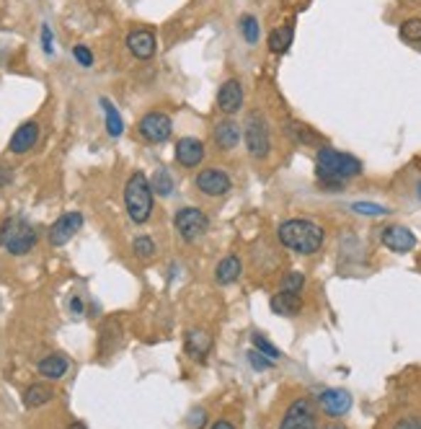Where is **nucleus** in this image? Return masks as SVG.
I'll return each instance as SVG.
<instances>
[{
	"label": "nucleus",
	"mask_w": 421,
	"mask_h": 429,
	"mask_svg": "<svg viewBox=\"0 0 421 429\" xmlns=\"http://www.w3.org/2000/svg\"><path fill=\"white\" fill-rule=\"evenodd\" d=\"M253 349H258L261 354H266V357H271V359H277L279 354H282V352H279L266 337H261V334H253Z\"/></svg>",
	"instance_id": "72a5a7b5"
},
{
	"label": "nucleus",
	"mask_w": 421,
	"mask_h": 429,
	"mask_svg": "<svg viewBox=\"0 0 421 429\" xmlns=\"http://www.w3.org/2000/svg\"><path fill=\"white\" fill-rule=\"evenodd\" d=\"M101 107H104V114H106V132L111 137H121L124 122H121V116H119V109H116L109 99H101Z\"/></svg>",
	"instance_id": "a878e982"
},
{
	"label": "nucleus",
	"mask_w": 421,
	"mask_h": 429,
	"mask_svg": "<svg viewBox=\"0 0 421 429\" xmlns=\"http://www.w3.org/2000/svg\"><path fill=\"white\" fill-rule=\"evenodd\" d=\"M279 429H318V416L310 398H295L285 411Z\"/></svg>",
	"instance_id": "6e6552de"
},
{
	"label": "nucleus",
	"mask_w": 421,
	"mask_h": 429,
	"mask_svg": "<svg viewBox=\"0 0 421 429\" xmlns=\"http://www.w3.org/2000/svg\"><path fill=\"white\" fill-rule=\"evenodd\" d=\"M13 181V168L11 165H0V186H8Z\"/></svg>",
	"instance_id": "4c0bfd02"
},
{
	"label": "nucleus",
	"mask_w": 421,
	"mask_h": 429,
	"mask_svg": "<svg viewBox=\"0 0 421 429\" xmlns=\"http://www.w3.org/2000/svg\"><path fill=\"white\" fill-rule=\"evenodd\" d=\"M243 83L238 78H228L225 83H220V91H217V107L225 116L238 114L243 109Z\"/></svg>",
	"instance_id": "9b49d317"
},
{
	"label": "nucleus",
	"mask_w": 421,
	"mask_h": 429,
	"mask_svg": "<svg viewBox=\"0 0 421 429\" xmlns=\"http://www.w3.org/2000/svg\"><path fill=\"white\" fill-rule=\"evenodd\" d=\"M207 158V148L197 137H179L176 143V163L184 168H197Z\"/></svg>",
	"instance_id": "4468645a"
},
{
	"label": "nucleus",
	"mask_w": 421,
	"mask_h": 429,
	"mask_svg": "<svg viewBox=\"0 0 421 429\" xmlns=\"http://www.w3.org/2000/svg\"><path fill=\"white\" fill-rule=\"evenodd\" d=\"M282 132H285L287 140H292L295 145H305V148H310V145H321V135L315 132L310 124L305 122H297V119H287L285 127H282Z\"/></svg>",
	"instance_id": "a211bd4d"
},
{
	"label": "nucleus",
	"mask_w": 421,
	"mask_h": 429,
	"mask_svg": "<svg viewBox=\"0 0 421 429\" xmlns=\"http://www.w3.org/2000/svg\"><path fill=\"white\" fill-rule=\"evenodd\" d=\"M321 429H346V427H344V424H326V427H321Z\"/></svg>",
	"instance_id": "a19ab883"
},
{
	"label": "nucleus",
	"mask_w": 421,
	"mask_h": 429,
	"mask_svg": "<svg viewBox=\"0 0 421 429\" xmlns=\"http://www.w3.org/2000/svg\"><path fill=\"white\" fill-rule=\"evenodd\" d=\"M398 34H400V39L408 44L421 42V18H406V21L400 23Z\"/></svg>",
	"instance_id": "c85d7f7f"
},
{
	"label": "nucleus",
	"mask_w": 421,
	"mask_h": 429,
	"mask_svg": "<svg viewBox=\"0 0 421 429\" xmlns=\"http://www.w3.org/2000/svg\"><path fill=\"white\" fill-rule=\"evenodd\" d=\"M184 349H186V354H189L192 359L202 362V359L209 354V349H212V339H209L207 331L189 329V331H186V337H184Z\"/></svg>",
	"instance_id": "6ab92c4d"
},
{
	"label": "nucleus",
	"mask_w": 421,
	"mask_h": 429,
	"mask_svg": "<svg viewBox=\"0 0 421 429\" xmlns=\"http://www.w3.org/2000/svg\"><path fill=\"white\" fill-rule=\"evenodd\" d=\"M269 305H271V310H274L277 315L295 318V315L302 310V298L297 293H282V290H279L277 295H271Z\"/></svg>",
	"instance_id": "aec40b11"
},
{
	"label": "nucleus",
	"mask_w": 421,
	"mask_h": 429,
	"mask_svg": "<svg viewBox=\"0 0 421 429\" xmlns=\"http://www.w3.org/2000/svg\"><path fill=\"white\" fill-rule=\"evenodd\" d=\"M137 132H140V137H143L145 143H151V145L165 143V140H171V132H173L171 116L163 114V112H148V114L140 119V124H137Z\"/></svg>",
	"instance_id": "0eeeda50"
},
{
	"label": "nucleus",
	"mask_w": 421,
	"mask_h": 429,
	"mask_svg": "<svg viewBox=\"0 0 421 429\" xmlns=\"http://www.w3.org/2000/svg\"><path fill=\"white\" fill-rule=\"evenodd\" d=\"M302 287H305V274L302 272H290V274H285L282 277V293H297L300 295L302 293Z\"/></svg>",
	"instance_id": "7c9ffc66"
},
{
	"label": "nucleus",
	"mask_w": 421,
	"mask_h": 429,
	"mask_svg": "<svg viewBox=\"0 0 421 429\" xmlns=\"http://www.w3.org/2000/svg\"><path fill=\"white\" fill-rule=\"evenodd\" d=\"M39 236L23 217H8L0 225V246L11 254V256H23L36 246Z\"/></svg>",
	"instance_id": "20e7f679"
},
{
	"label": "nucleus",
	"mask_w": 421,
	"mask_h": 429,
	"mask_svg": "<svg viewBox=\"0 0 421 429\" xmlns=\"http://www.w3.org/2000/svg\"><path fill=\"white\" fill-rule=\"evenodd\" d=\"M243 143H246V151L251 153V158H269L271 153V132L269 124H266L264 114L258 112H251L246 116V124H243Z\"/></svg>",
	"instance_id": "39448f33"
},
{
	"label": "nucleus",
	"mask_w": 421,
	"mask_h": 429,
	"mask_svg": "<svg viewBox=\"0 0 421 429\" xmlns=\"http://www.w3.org/2000/svg\"><path fill=\"white\" fill-rule=\"evenodd\" d=\"M238 26H241V34L243 39L248 44H256L258 42V21H256V16H241V21H238Z\"/></svg>",
	"instance_id": "c756f323"
},
{
	"label": "nucleus",
	"mask_w": 421,
	"mask_h": 429,
	"mask_svg": "<svg viewBox=\"0 0 421 429\" xmlns=\"http://www.w3.org/2000/svg\"><path fill=\"white\" fill-rule=\"evenodd\" d=\"M67 429H86V424H83V422H72Z\"/></svg>",
	"instance_id": "79ce46f5"
},
{
	"label": "nucleus",
	"mask_w": 421,
	"mask_h": 429,
	"mask_svg": "<svg viewBox=\"0 0 421 429\" xmlns=\"http://www.w3.org/2000/svg\"><path fill=\"white\" fill-rule=\"evenodd\" d=\"M318 406L326 416H344L349 414L351 408V393L349 391H344V388H329V391H323L318 396Z\"/></svg>",
	"instance_id": "ddd939ff"
},
{
	"label": "nucleus",
	"mask_w": 421,
	"mask_h": 429,
	"mask_svg": "<svg viewBox=\"0 0 421 429\" xmlns=\"http://www.w3.org/2000/svg\"><path fill=\"white\" fill-rule=\"evenodd\" d=\"M419 197H421V184H419Z\"/></svg>",
	"instance_id": "c03bdc74"
},
{
	"label": "nucleus",
	"mask_w": 421,
	"mask_h": 429,
	"mask_svg": "<svg viewBox=\"0 0 421 429\" xmlns=\"http://www.w3.org/2000/svg\"><path fill=\"white\" fill-rule=\"evenodd\" d=\"M153 186L143 171H135L124 184V207H127L129 220L143 225L153 214Z\"/></svg>",
	"instance_id": "7ed1b4c3"
},
{
	"label": "nucleus",
	"mask_w": 421,
	"mask_h": 429,
	"mask_svg": "<svg viewBox=\"0 0 421 429\" xmlns=\"http://www.w3.org/2000/svg\"><path fill=\"white\" fill-rule=\"evenodd\" d=\"M241 135L243 129L238 122H233V119H222V122L214 124V132H212V140H214V148L217 151H236L238 143H241Z\"/></svg>",
	"instance_id": "dca6fc26"
},
{
	"label": "nucleus",
	"mask_w": 421,
	"mask_h": 429,
	"mask_svg": "<svg viewBox=\"0 0 421 429\" xmlns=\"http://www.w3.org/2000/svg\"><path fill=\"white\" fill-rule=\"evenodd\" d=\"M67 367H70V362H67V357L65 354H60V352H55V354H47V357L39 359V365H36V370H39V375L47 380H60L67 372Z\"/></svg>",
	"instance_id": "4be33fe9"
},
{
	"label": "nucleus",
	"mask_w": 421,
	"mask_h": 429,
	"mask_svg": "<svg viewBox=\"0 0 421 429\" xmlns=\"http://www.w3.org/2000/svg\"><path fill=\"white\" fill-rule=\"evenodd\" d=\"M153 192L158 194V197H171L173 194V179L171 173L165 171V168H158L155 176H153Z\"/></svg>",
	"instance_id": "bb28decb"
},
{
	"label": "nucleus",
	"mask_w": 421,
	"mask_h": 429,
	"mask_svg": "<svg viewBox=\"0 0 421 429\" xmlns=\"http://www.w3.org/2000/svg\"><path fill=\"white\" fill-rule=\"evenodd\" d=\"M197 189H199L204 197H225V194L233 189V179L225 168H217V165H209V168H202L194 179Z\"/></svg>",
	"instance_id": "1a4fd4ad"
},
{
	"label": "nucleus",
	"mask_w": 421,
	"mask_h": 429,
	"mask_svg": "<svg viewBox=\"0 0 421 429\" xmlns=\"http://www.w3.org/2000/svg\"><path fill=\"white\" fill-rule=\"evenodd\" d=\"M362 173V163L359 158L349 156V153L334 151L321 145L318 156H315V176L323 189H344L346 181L357 179Z\"/></svg>",
	"instance_id": "f257e3e1"
},
{
	"label": "nucleus",
	"mask_w": 421,
	"mask_h": 429,
	"mask_svg": "<svg viewBox=\"0 0 421 429\" xmlns=\"http://www.w3.org/2000/svg\"><path fill=\"white\" fill-rule=\"evenodd\" d=\"M406 3H421V0H406Z\"/></svg>",
	"instance_id": "37998d69"
},
{
	"label": "nucleus",
	"mask_w": 421,
	"mask_h": 429,
	"mask_svg": "<svg viewBox=\"0 0 421 429\" xmlns=\"http://www.w3.org/2000/svg\"><path fill=\"white\" fill-rule=\"evenodd\" d=\"M83 228V214L80 212H65L58 220L52 222L50 228V244L52 246H65L78 230Z\"/></svg>",
	"instance_id": "f8f14e48"
},
{
	"label": "nucleus",
	"mask_w": 421,
	"mask_h": 429,
	"mask_svg": "<svg viewBox=\"0 0 421 429\" xmlns=\"http://www.w3.org/2000/svg\"><path fill=\"white\" fill-rule=\"evenodd\" d=\"M124 44H127L129 55L137 60H151L158 50L155 34L151 29H132L124 39Z\"/></svg>",
	"instance_id": "2eb2a0df"
},
{
	"label": "nucleus",
	"mask_w": 421,
	"mask_h": 429,
	"mask_svg": "<svg viewBox=\"0 0 421 429\" xmlns=\"http://www.w3.org/2000/svg\"><path fill=\"white\" fill-rule=\"evenodd\" d=\"M119 339H121V329L116 321H106L101 326V342H99V354L101 357H109L111 352L119 347Z\"/></svg>",
	"instance_id": "b1692460"
},
{
	"label": "nucleus",
	"mask_w": 421,
	"mask_h": 429,
	"mask_svg": "<svg viewBox=\"0 0 421 429\" xmlns=\"http://www.w3.org/2000/svg\"><path fill=\"white\" fill-rule=\"evenodd\" d=\"M72 58L78 60V65H83V67H91L93 65V52L88 50L86 44H75L72 47Z\"/></svg>",
	"instance_id": "f704fd0d"
},
{
	"label": "nucleus",
	"mask_w": 421,
	"mask_h": 429,
	"mask_svg": "<svg viewBox=\"0 0 421 429\" xmlns=\"http://www.w3.org/2000/svg\"><path fill=\"white\" fill-rule=\"evenodd\" d=\"M277 238L285 249L295 251V254H300V256H310V254L323 249V244H326V230L313 220L292 217V220L279 222Z\"/></svg>",
	"instance_id": "f03ea898"
},
{
	"label": "nucleus",
	"mask_w": 421,
	"mask_h": 429,
	"mask_svg": "<svg viewBox=\"0 0 421 429\" xmlns=\"http://www.w3.org/2000/svg\"><path fill=\"white\" fill-rule=\"evenodd\" d=\"M42 47H44V52H47V55H52V52H55V42H52V29L47 26V23L42 26Z\"/></svg>",
	"instance_id": "c9c22d12"
},
{
	"label": "nucleus",
	"mask_w": 421,
	"mask_h": 429,
	"mask_svg": "<svg viewBox=\"0 0 421 429\" xmlns=\"http://www.w3.org/2000/svg\"><path fill=\"white\" fill-rule=\"evenodd\" d=\"M70 310L75 315H83V300H80L78 295H75V298H70Z\"/></svg>",
	"instance_id": "58836bf2"
},
{
	"label": "nucleus",
	"mask_w": 421,
	"mask_h": 429,
	"mask_svg": "<svg viewBox=\"0 0 421 429\" xmlns=\"http://www.w3.org/2000/svg\"><path fill=\"white\" fill-rule=\"evenodd\" d=\"M55 398V391L50 386H42V383H34L23 391V406L26 408H39L44 403H50Z\"/></svg>",
	"instance_id": "393cba45"
},
{
	"label": "nucleus",
	"mask_w": 421,
	"mask_h": 429,
	"mask_svg": "<svg viewBox=\"0 0 421 429\" xmlns=\"http://www.w3.org/2000/svg\"><path fill=\"white\" fill-rule=\"evenodd\" d=\"M393 429H421V419H414V416H406V419H398Z\"/></svg>",
	"instance_id": "e433bc0d"
},
{
	"label": "nucleus",
	"mask_w": 421,
	"mask_h": 429,
	"mask_svg": "<svg viewBox=\"0 0 421 429\" xmlns=\"http://www.w3.org/2000/svg\"><path fill=\"white\" fill-rule=\"evenodd\" d=\"M132 254H135L137 259L148 261V259L155 256V241H153L151 236H137L135 241H132Z\"/></svg>",
	"instance_id": "cd10ccee"
},
{
	"label": "nucleus",
	"mask_w": 421,
	"mask_h": 429,
	"mask_svg": "<svg viewBox=\"0 0 421 429\" xmlns=\"http://www.w3.org/2000/svg\"><path fill=\"white\" fill-rule=\"evenodd\" d=\"M243 274V264L241 259L236 256V254H230V256L220 259V264L214 266V282L222 287L233 285V282H238Z\"/></svg>",
	"instance_id": "412c9836"
},
{
	"label": "nucleus",
	"mask_w": 421,
	"mask_h": 429,
	"mask_svg": "<svg viewBox=\"0 0 421 429\" xmlns=\"http://www.w3.org/2000/svg\"><path fill=\"white\" fill-rule=\"evenodd\" d=\"M173 225H176V233L181 236L184 244H197L202 236H207L209 217L199 207H181L173 214Z\"/></svg>",
	"instance_id": "423d86ee"
},
{
	"label": "nucleus",
	"mask_w": 421,
	"mask_h": 429,
	"mask_svg": "<svg viewBox=\"0 0 421 429\" xmlns=\"http://www.w3.org/2000/svg\"><path fill=\"white\" fill-rule=\"evenodd\" d=\"M380 241H383V246H386L388 251H393V254H408V251L416 249L414 230H408L406 225H388V228H383Z\"/></svg>",
	"instance_id": "9d476101"
},
{
	"label": "nucleus",
	"mask_w": 421,
	"mask_h": 429,
	"mask_svg": "<svg viewBox=\"0 0 421 429\" xmlns=\"http://www.w3.org/2000/svg\"><path fill=\"white\" fill-rule=\"evenodd\" d=\"M292 39H295V31L290 23H287V26H277V29L269 34V39H266V47H269L271 55H285V52L292 47Z\"/></svg>",
	"instance_id": "5701e85b"
},
{
	"label": "nucleus",
	"mask_w": 421,
	"mask_h": 429,
	"mask_svg": "<svg viewBox=\"0 0 421 429\" xmlns=\"http://www.w3.org/2000/svg\"><path fill=\"white\" fill-rule=\"evenodd\" d=\"M248 362H251V367H253L256 372H266V370H271V367H274V359L266 357V354H261L258 349H251L248 352Z\"/></svg>",
	"instance_id": "473e14b6"
},
{
	"label": "nucleus",
	"mask_w": 421,
	"mask_h": 429,
	"mask_svg": "<svg viewBox=\"0 0 421 429\" xmlns=\"http://www.w3.org/2000/svg\"><path fill=\"white\" fill-rule=\"evenodd\" d=\"M351 210L357 214H364V217H383V214H388V207H383V205H372V202H354Z\"/></svg>",
	"instance_id": "2f4dec72"
},
{
	"label": "nucleus",
	"mask_w": 421,
	"mask_h": 429,
	"mask_svg": "<svg viewBox=\"0 0 421 429\" xmlns=\"http://www.w3.org/2000/svg\"><path fill=\"white\" fill-rule=\"evenodd\" d=\"M209 429H236V427H233L228 419H217V422H212V427Z\"/></svg>",
	"instance_id": "ea45409f"
},
{
	"label": "nucleus",
	"mask_w": 421,
	"mask_h": 429,
	"mask_svg": "<svg viewBox=\"0 0 421 429\" xmlns=\"http://www.w3.org/2000/svg\"><path fill=\"white\" fill-rule=\"evenodd\" d=\"M39 143V124L36 122H23L21 127L16 129L11 143H8V151L13 156H26V153L34 151V145Z\"/></svg>",
	"instance_id": "f3484780"
}]
</instances>
